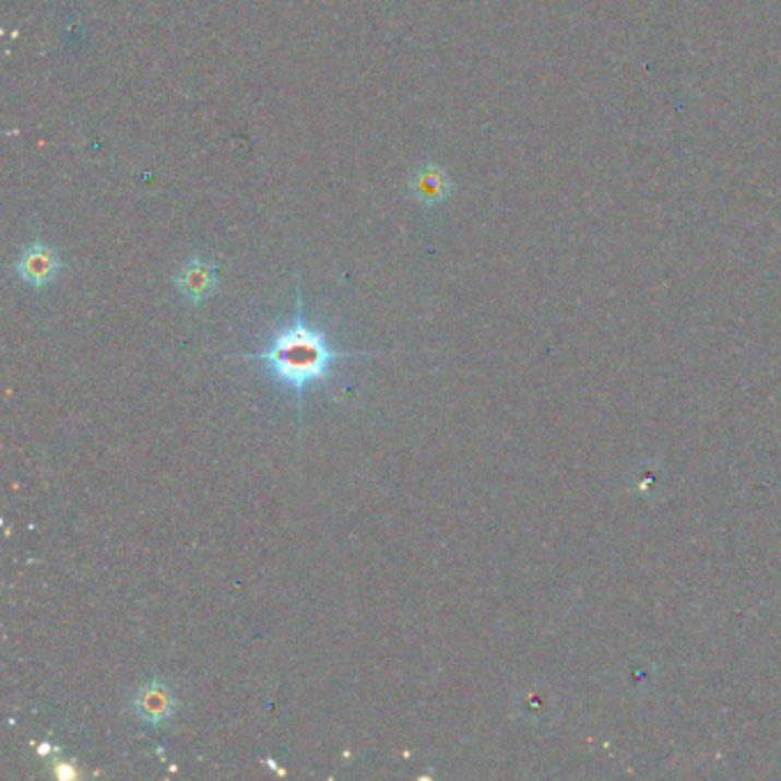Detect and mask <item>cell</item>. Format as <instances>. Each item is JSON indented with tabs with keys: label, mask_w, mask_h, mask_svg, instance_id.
<instances>
[{
	"label": "cell",
	"mask_w": 781,
	"mask_h": 781,
	"mask_svg": "<svg viewBox=\"0 0 781 781\" xmlns=\"http://www.w3.org/2000/svg\"><path fill=\"white\" fill-rule=\"evenodd\" d=\"M133 713L147 724H165L175 715V695L163 681H150L133 695Z\"/></svg>",
	"instance_id": "4"
},
{
	"label": "cell",
	"mask_w": 781,
	"mask_h": 781,
	"mask_svg": "<svg viewBox=\"0 0 781 781\" xmlns=\"http://www.w3.org/2000/svg\"><path fill=\"white\" fill-rule=\"evenodd\" d=\"M353 355H363V353L335 351L330 346L323 330L307 323L303 310V296L298 289L296 319L289 321L287 326H282L277 333H273L267 351L244 353L239 355V360L262 365L275 383L296 392L298 411H303L305 388L328 383L335 367L353 358Z\"/></svg>",
	"instance_id": "1"
},
{
	"label": "cell",
	"mask_w": 781,
	"mask_h": 781,
	"mask_svg": "<svg viewBox=\"0 0 781 781\" xmlns=\"http://www.w3.org/2000/svg\"><path fill=\"white\" fill-rule=\"evenodd\" d=\"M411 193L424 206H438L452 196V179L440 165H424L411 179Z\"/></svg>",
	"instance_id": "5"
},
{
	"label": "cell",
	"mask_w": 781,
	"mask_h": 781,
	"mask_svg": "<svg viewBox=\"0 0 781 781\" xmlns=\"http://www.w3.org/2000/svg\"><path fill=\"white\" fill-rule=\"evenodd\" d=\"M177 292L191 303H202L218 289L216 264L206 262L202 257H193L175 275Z\"/></svg>",
	"instance_id": "3"
},
{
	"label": "cell",
	"mask_w": 781,
	"mask_h": 781,
	"mask_svg": "<svg viewBox=\"0 0 781 781\" xmlns=\"http://www.w3.org/2000/svg\"><path fill=\"white\" fill-rule=\"evenodd\" d=\"M62 269L60 255L42 241H33L21 250L16 259V273L19 277L31 284L35 289L46 287V284L54 282Z\"/></svg>",
	"instance_id": "2"
}]
</instances>
